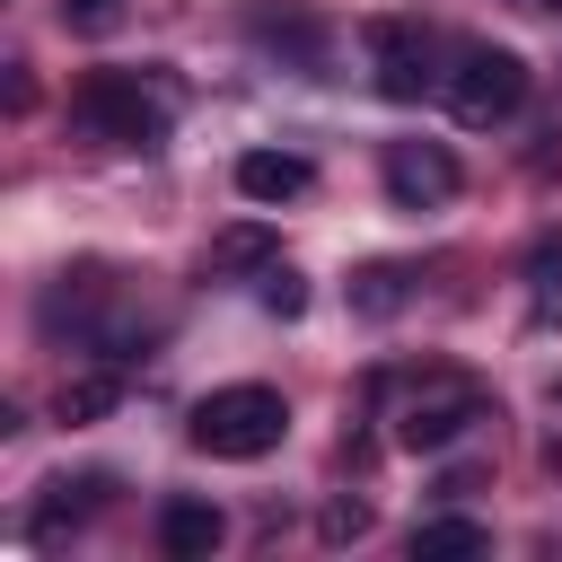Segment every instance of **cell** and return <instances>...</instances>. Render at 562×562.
<instances>
[{
    "mask_svg": "<svg viewBox=\"0 0 562 562\" xmlns=\"http://www.w3.org/2000/svg\"><path fill=\"white\" fill-rule=\"evenodd\" d=\"M527 9H536V0H527Z\"/></svg>",
    "mask_w": 562,
    "mask_h": 562,
    "instance_id": "cell-18",
    "label": "cell"
},
{
    "mask_svg": "<svg viewBox=\"0 0 562 562\" xmlns=\"http://www.w3.org/2000/svg\"><path fill=\"white\" fill-rule=\"evenodd\" d=\"M536 9H562V0H536Z\"/></svg>",
    "mask_w": 562,
    "mask_h": 562,
    "instance_id": "cell-17",
    "label": "cell"
},
{
    "mask_svg": "<svg viewBox=\"0 0 562 562\" xmlns=\"http://www.w3.org/2000/svg\"><path fill=\"white\" fill-rule=\"evenodd\" d=\"M123 9H132V0H61V26H70V35H114Z\"/></svg>",
    "mask_w": 562,
    "mask_h": 562,
    "instance_id": "cell-15",
    "label": "cell"
},
{
    "mask_svg": "<svg viewBox=\"0 0 562 562\" xmlns=\"http://www.w3.org/2000/svg\"><path fill=\"white\" fill-rule=\"evenodd\" d=\"M369 61H378V97L413 105L422 88H439L448 70H430V26L422 18H369Z\"/></svg>",
    "mask_w": 562,
    "mask_h": 562,
    "instance_id": "cell-5",
    "label": "cell"
},
{
    "mask_svg": "<svg viewBox=\"0 0 562 562\" xmlns=\"http://www.w3.org/2000/svg\"><path fill=\"white\" fill-rule=\"evenodd\" d=\"M307 184H316V167H307L299 149H246V158H237V193H246V202H299Z\"/></svg>",
    "mask_w": 562,
    "mask_h": 562,
    "instance_id": "cell-8",
    "label": "cell"
},
{
    "mask_svg": "<svg viewBox=\"0 0 562 562\" xmlns=\"http://www.w3.org/2000/svg\"><path fill=\"white\" fill-rule=\"evenodd\" d=\"M386 193L395 211H439L457 193V158L439 140H386Z\"/></svg>",
    "mask_w": 562,
    "mask_h": 562,
    "instance_id": "cell-6",
    "label": "cell"
},
{
    "mask_svg": "<svg viewBox=\"0 0 562 562\" xmlns=\"http://www.w3.org/2000/svg\"><path fill=\"white\" fill-rule=\"evenodd\" d=\"M255 281H263V316H299V307H307V281H299L290 263H272V272H255Z\"/></svg>",
    "mask_w": 562,
    "mask_h": 562,
    "instance_id": "cell-16",
    "label": "cell"
},
{
    "mask_svg": "<svg viewBox=\"0 0 562 562\" xmlns=\"http://www.w3.org/2000/svg\"><path fill=\"white\" fill-rule=\"evenodd\" d=\"M70 123L97 132V140H114V149H158V140H167V105H158L132 70H88V79L70 88Z\"/></svg>",
    "mask_w": 562,
    "mask_h": 562,
    "instance_id": "cell-2",
    "label": "cell"
},
{
    "mask_svg": "<svg viewBox=\"0 0 562 562\" xmlns=\"http://www.w3.org/2000/svg\"><path fill=\"white\" fill-rule=\"evenodd\" d=\"M272 263H281V237H272L263 220H237V228L211 237V272H220V281H237V272H272Z\"/></svg>",
    "mask_w": 562,
    "mask_h": 562,
    "instance_id": "cell-10",
    "label": "cell"
},
{
    "mask_svg": "<svg viewBox=\"0 0 562 562\" xmlns=\"http://www.w3.org/2000/svg\"><path fill=\"white\" fill-rule=\"evenodd\" d=\"M369 527H378V509H369V501H351V492H342V501H325V518H316V536H325V544H360Z\"/></svg>",
    "mask_w": 562,
    "mask_h": 562,
    "instance_id": "cell-14",
    "label": "cell"
},
{
    "mask_svg": "<svg viewBox=\"0 0 562 562\" xmlns=\"http://www.w3.org/2000/svg\"><path fill=\"white\" fill-rule=\"evenodd\" d=\"M439 97H448V114H457L465 132H492V123H509V114L527 105V61L501 53V44H465L457 70L439 79Z\"/></svg>",
    "mask_w": 562,
    "mask_h": 562,
    "instance_id": "cell-3",
    "label": "cell"
},
{
    "mask_svg": "<svg viewBox=\"0 0 562 562\" xmlns=\"http://www.w3.org/2000/svg\"><path fill=\"white\" fill-rule=\"evenodd\" d=\"M220 536H228V518H220L211 501H193V492L158 509V553H167V562H211Z\"/></svg>",
    "mask_w": 562,
    "mask_h": 562,
    "instance_id": "cell-7",
    "label": "cell"
},
{
    "mask_svg": "<svg viewBox=\"0 0 562 562\" xmlns=\"http://www.w3.org/2000/svg\"><path fill=\"white\" fill-rule=\"evenodd\" d=\"M457 553H492L483 518H422L413 527V562H457Z\"/></svg>",
    "mask_w": 562,
    "mask_h": 562,
    "instance_id": "cell-12",
    "label": "cell"
},
{
    "mask_svg": "<svg viewBox=\"0 0 562 562\" xmlns=\"http://www.w3.org/2000/svg\"><path fill=\"white\" fill-rule=\"evenodd\" d=\"M246 35H255L263 53H290L299 70H316V61H325V26H316V18H299V9H246Z\"/></svg>",
    "mask_w": 562,
    "mask_h": 562,
    "instance_id": "cell-9",
    "label": "cell"
},
{
    "mask_svg": "<svg viewBox=\"0 0 562 562\" xmlns=\"http://www.w3.org/2000/svg\"><path fill=\"white\" fill-rule=\"evenodd\" d=\"M474 422H492V395L474 386V378H457V369H430L404 404H395V448H413V457H430V448H448V439H465Z\"/></svg>",
    "mask_w": 562,
    "mask_h": 562,
    "instance_id": "cell-4",
    "label": "cell"
},
{
    "mask_svg": "<svg viewBox=\"0 0 562 562\" xmlns=\"http://www.w3.org/2000/svg\"><path fill=\"white\" fill-rule=\"evenodd\" d=\"M114 404H123V378H114V369H88V378H61V395H53V413H61L70 430H79V422H105Z\"/></svg>",
    "mask_w": 562,
    "mask_h": 562,
    "instance_id": "cell-13",
    "label": "cell"
},
{
    "mask_svg": "<svg viewBox=\"0 0 562 562\" xmlns=\"http://www.w3.org/2000/svg\"><path fill=\"white\" fill-rule=\"evenodd\" d=\"M404 299H413V272H404V263H360V272H351V316L386 325Z\"/></svg>",
    "mask_w": 562,
    "mask_h": 562,
    "instance_id": "cell-11",
    "label": "cell"
},
{
    "mask_svg": "<svg viewBox=\"0 0 562 562\" xmlns=\"http://www.w3.org/2000/svg\"><path fill=\"white\" fill-rule=\"evenodd\" d=\"M281 430H290V404H281L272 386H211V395L193 404V448L220 457V465H255V457H272Z\"/></svg>",
    "mask_w": 562,
    "mask_h": 562,
    "instance_id": "cell-1",
    "label": "cell"
}]
</instances>
